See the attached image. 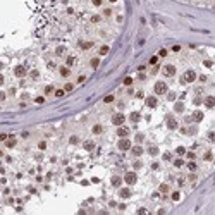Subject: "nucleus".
<instances>
[{
	"mask_svg": "<svg viewBox=\"0 0 215 215\" xmlns=\"http://www.w3.org/2000/svg\"><path fill=\"white\" fill-rule=\"evenodd\" d=\"M175 151H177V155H184L186 153V148L184 146H177V150H175Z\"/></svg>",
	"mask_w": 215,
	"mask_h": 215,
	"instance_id": "obj_26",
	"label": "nucleus"
},
{
	"mask_svg": "<svg viewBox=\"0 0 215 215\" xmlns=\"http://www.w3.org/2000/svg\"><path fill=\"white\" fill-rule=\"evenodd\" d=\"M124 181H126L129 186H132L136 181H138V177H136V174H134V172H127V174L124 175Z\"/></svg>",
	"mask_w": 215,
	"mask_h": 215,
	"instance_id": "obj_4",
	"label": "nucleus"
},
{
	"mask_svg": "<svg viewBox=\"0 0 215 215\" xmlns=\"http://www.w3.org/2000/svg\"><path fill=\"white\" fill-rule=\"evenodd\" d=\"M155 93H157V95H164V93H167V84H165L164 81L155 83Z\"/></svg>",
	"mask_w": 215,
	"mask_h": 215,
	"instance_id": "obj_2",
	"label": "nucleus"
},
{
	"mask_svg": "<svg viewBox=\"0 0 215 215\" xmlns=\"http://www.w3.org/2000/svg\"><path fill=\"white\" fill-rule=\"evenodd\" d=\"M157 62H158V57H151V58H150V64H151V66H155Z\"/></svg>",
	"mask_w": 215,
	"mask_h": 215,
	"instance_id": "obj_37",
	"label": "nucleus"
},
{
	"mask_svg": "<svg viewBox=\"0 0 215 215\" xmlns=\"http://www.w3.org/2000/svg\"><path fill=\"white\" fill-rule=\"evenodd\" d=\"M193 119L196 121V122H200V121L203 119V112H194V114H193Z\"/></svg>",
	"mask_w": 215,
	"mask_h": 215,
	"instance_id": "obj_16",
	"label": "nucleus"
},
{
	"mask_svg": "<svg viewBox=\"0 0 215 215\" xmlns=\"http://www.w3.org/2000/svg\"><path fill=\"white\" fill-rule=\"evenodd\" d=\"M124 121H126V117H124L122 114H115V115L112 117V122H114L115 126H122V124H124Z\"/></svg>",
	"mask_w": 215,
	"mask_h": 215,
	"instance_id": "obj_5",
	"label": "nucleus"
},
{
	"mask_svg": "<svg viewBox=\"0 0 215 215\" xmlns=\"http://www.w3.org/2000/svg\"><path fill=\"white\" fill-rule=\"evenodd\" d=\"M5 146H7V148H14V146H16V140H14V136H9V138L5 140Z\"/></svg>",
	"mask_w": 215,
	"mask_h": 215,
	"instance_id": "obj_10",
	"label": "nucleus"
},
{
	"mask_svg": "<svg viewBox=\"0 0 215 215\" xmlns=\"http://www.w3.org/2000/svg\"><path fill=\"white\" fill-rule=\"evenodd\" d=\"M164 74H165V76H174V74H175V67H174L172 64H167V66L164 67Z\"/></svg>",
	"mask_w": 215,
	"mask_h": 215,
	"instance_id": "obj_7",
	"label": "nucleus"
},
{
	"mask_svg": "<svg viewBox=\"0 0 215 215\" xmlns=\"http://www.w3.org/2000/svg\"><path fill=\"white\" fill-rule=\"evenodd\" d=\"M0 157H2V150H0Z\"/></svg>",
	"mask_w": 215,
	"mask_h": 215,
	"instance_id": "obj_54",
	"label": "nucleus"
},
{
	"mask_svg": "<svg viewBox=\"0 0 215 215\" xmlns=\"http://www.w3.org/2000/svg\"><path fill=\"white\" fill-rule=\"evenodd\" d=\"M7 138H9V136H7L5 132H0V141H5Z\"/></svg>",
	"mask_w": 215,
	"mask_h": 215,
	"instance_id": "obj_41",
	"label": "nucleus"
},
{
	"mask_svg": "<svg viewBox=\"0 0 215 215\" xmlns=\"http://www.w3.org/2000/svg\"><path fill=\"white\" fill-rule=\"evenodd\" d=\"M174 165H175V167H182V165H184V160H181V158H177V160H175V162H174Z\"/></svg>",
	"mask_w": 215,
	"mask_h": 215,
	"instance_id": "obj_28",
	"label": "nucleus"
},
{
	"mask_svg": "<svg viewBox=\"0 0 215 215\" xmlns=\"http://www.w3.org/2000/svg\"><path fill=\"white\" fill-rule=\"evenodd\" d=\"M124 84H126V86H131V84H132V77H126V79H124Z\"/></svg>",
	"mask_w": 215,
	"mask_h": 215,
	"instance_id": "obj_34",
	"label": "nucleus"
},
{
	"mask_svg": "<svg viewBox=\"0 0 215 215\" xmlns=\"http://www.w3.org/2000/svg\"><path fill=\"white\" fill-rule=\"evenodd\" d=\"M194 79H196V72H194V71H186L181 81L182 83H193Z\"/></svg>",
	"mask_w": 215,
	"mask_h": 215,
	"instance_id": "obj_1",
	"label": "nucleus"
},
{
	"mask_svg": "<svg viewBox=\"0 0 215 215\" xmlns=\"http://www.w3.org/2000/svg\"><path fill=\"white\" fill-rule=\"evenodd\" d=\"M91 21H93V23H98V21H100V17H98V16H93V17H91Z\"/></svg>",
	"mask_w": 215,
	"mask_h": 215,
	"instance_id": "obj_48",
	"label": "nucleus"
},
{
	"mask_svg": "<svg viewBox=\"0 0 215 215\" xmlns=\"http://www.w3.org/2000/svg\"><path fill=\"white\" fill-rule=\"evenodd\" d=\"M167 127L169 129H177V121H175V119H169L167 121Z\"/></svg>",
	"mask_w": 215,
	"mask_h": 215,
	"instance_id": "obj_12",
	"label": "nucleus"
},
{
	"mask_svg": "<svg viewBox=\"0 0 215 215\" xmlns=\"http://www.w3.org/2000/svg\"><path fill=\"white\" fill-rule=\"evenodd\" d=\"M107 53H108V47H107V45H103V47L100 48V55H107Z\"/></svg>",
	"mask_w": 215,
	"mask_h": 215,
	"instance_id": "obj_22",
	"label": "nucleus"
},
{
	"mask_svg": "<svg viewBox=\"0 0 215 215\" xmlns=\"http://www.w3.org/2000/svg\"><path fill=\"white\" fill-rule=\"evenodd\" d=\"M2 84H4V76L0 74V86H2Z\"/></svg>",
	"mask_w": 215,
	"mask_h": 215,
	"instance_id": "obj_52",
	"label": "nucleus"
},
{
	"mask_svg": "<svg viewBox=\"0 0 215 215\" xmlns=\"http://www.w3.org/2000/svg\"><path fill=\"white\" fill-rule=\"evenodd\" d=\"M52 91H53V86H47V88H45V93H47V95L52 93Z\"/></svg>",
	"mask_w": 215,
	"mask_h": 215,
	"instance_id": "obj_46",
	"label": "nucleus"
},
{
	"mask_svg": "<svg viewBox=\"0 0 215 215\" xmlns=\"http://www.w3.org/2000/svg\"><path fill=\"white\" fill-rule=\"evenodd\" d=\"M100 132H102V126H100V124L93 126V134H100Z\"/></svg>",
	"mask_w": 215,
	"mask_h": 215,
	"instance_id": "obj_20",
	"label": "nucleus"
},
{
	"mask_svg": "<svg viewBox=\"0 0 215 215\" xmlns=\"http://www.w3.org/2000/svg\"><path fill=\"white\" fill-rule=\"evenodd\" d=\"M72 90H74V84H72V83H67V84L64 86V91H72Z\"/></svg>",
	"mask_w": 215,
	"mask_h": 215,
	"instance_id": "obj_23",
	"label": "nucleus"
},
{
	"mask_svg": "<svg viewBox=\"0 0 215 215\" xmlns=\"http://www.w3.org/2000/svg\"><path fill=\"white\" fill-rule=\"evenodd\" d=\"M110 2H117V0H110Z\"/></svg>",
	"mask_w": 215,
	"mask_h": 215,
	"instance_id": "obj_55",
	"label": "nucleus"
},
{
	"mask_svg": "<svg viewBox=\"0 0 215 215\" xmlns=\"http://www.w3.org/2000/svg\"><path fill=\"white\" fill-rule=\"evenodd\" d=\"M172 50H174V52H179V50H181V47H179V45H174V47H172Z\"/></svg>",
	"mask_w": 215,
	"mask_h": 215,
	"instance_id": "obj_50",
	"label": "nucleus"
},
{
	"mask_svg": "<svg viewBox=\"0 0 215 215\" xmlns=\"http://www.w3.org/2000/svg\"><path fill=\"white\" fill-rule=\"evenodd\" d=\"M160 191H162V193H167V191H169V186H167V184H162V186H160Z\"/></svg>",
	"mask_w": 215,
	"mask_h": 215,
	"instance_id": "obj_39",
	"label": "nucleus"
},
{
	"mask_svg": "<svg viewBox=\"0 0 215 215\" xmlns=\"http://www.w3.org/2000/svg\"><path fill=\"white\" fill-rule=\"evenodd\" d=\"M91 47H93V43H91V41H88V43H83V48H84V50H88V48H91Z\"/></svg>",
	"mask_w": 215,
	"mask_h": 215,
	"instance_id": "obj_38",
	"label": "nucleus"
},
{
	"mask_svg": "<svg viewBox=\"0 0 215 215\" xmlns=\"http://www.w3.org/2000/svg\"><path fill=\"white\" fill-rule=\"evenodd\" d=\"M14 74H16L17 77H23V76H26V67H24V66H17V67L14 69Z\"/></svg>",
	"mask_w": 215,
	"mask_h": 215,
	"instance_id": "obj_6",
	"label": "nucleus"
},
{
	"mask_svg": "<svg viewBox=\"0 0 215 215\" xmlns=\"http://www.w3.org/2000/svg\"><path fill=\"white\" fill-rule=\"evenodd\" d=\"M2 66H4V64H2V62H0V69H2Z\"/></svg>",
	"mask_w": 215,
	"mask_h": 215,
	"instance_id": "obj_53",
	"label": "nucleus"
},
{
	"mask_svg": "<svg viewBox=\"0 0 215 215\" xmlns=\"http://www.w3.org/2000/svg\"><path fill=\"white\" fill-rule=\"evenodd\" d=\"M60 74L62 76H69V69L67 67H60Z\"/></svg>",
	"mask_w": 215,
	"mask_h": 215,
	"instance_id": "obj_30",
	"label": "nucleus"
},
{
	"mask_svg": "<svg viewBox=\"0 0 215 215\" xmlns=\"http://www.w3.org/2000/svg\"><path fill=\"white\" fill-rule=\"evenodd\" d=\"M93 148H95V143H93V141H86V143H84V150H86V151H91Z\"/></svg>",
	"mask_w": 215,
	"mask_h": 215,
	"instance_id": "obj_17",
	"label": "nucleus"
},
{
	"mask_svg": "<svg viewBox=\"0 0 215 215\" xmlns=\"http://www.w3.org/2000/svg\"><path fill=\"white\" fill-rule=\"evenodd\" d=\"M34 102H36V103H43V102H45V98H43V96H38Z\"/></svg>",
	"mask_w": 215,
	"mask_h": 215,
	"instance_id": "obj_44",
	"label": "nucleus"
},
{
	"mask_svg": "<svg viewBox=\"0 0 215 215\" xmlns=\"http://www.w3.org/2000/svg\"><path fill=\"white\" fill-rule=\"evenodd\" d=\"M158 55H160V57H165V55H167V50H165V48H162V50L158 52Z\"/></svg>",
	"mask_w": 215,
	"mask_h": 215,
	"instance_id": "obj_45",
	"label": "nucleus"
},
{
	"mask_svg": "<svg viewBox=\"0 0 215 215\" xmlns=\"http://www.w3.org/2000/svg\"><path fill=\"white\" fill-rule=\"evenodd\" d=\"M205 160H208V162L212 160V151H207L205 153Z\"/></svg>",
	"mask_w": 215,
	"mask_h": 215,
	"instance_id": "obj_40",
	"label": "nucleus"
},
{
	"mask_svg": "<svg viewBox=\"0 0 215 215\" xmlns=\"http://www.w3.org/2000/svg\"><path fill=\"white\" fill-rule=\"evenodd\" d=\"M188 158H189V160H193V158H194V153H191V151H189V153H188Z\"/></svg>",
	"mask_w": 215,
	"mask_h": 215,
	"instance_id": "obj_51",
	"label": "nucleus"
},
{
	"mask_svg": "<svg viewBox=\"0 0 215 215\" xmlns=\"http://www.w3.org/2000/svg\"><path fill=\"white\" fill-rule=\"evenodd\" d=\"M117 146H119V150H121V151H127V150L131 148V141H129V140H126V138H122L119 143H117Z\"/></svg>",
	"mask_w": 215,
	"mask_h": 215,
	"instance_id": "obj_3",
	"label": "nucleus"
},
{
	"mask_svg": "<svg viewBox=\"0 0 215 215\" xmlns=\"http://www.w3.org/2000/svg\"><path fill=\"white\" fill-rule=\"evenodd\" d=\"M29 74H31V77H33V79H38V76H40V72H38V71H31Z\"/></svg>",
	"mask_w": 215,
	"mask_h": 215,
	"instance_id": "obj_33",
	"label": "nucleus"
},
{
	"mask_svg": "<svg viewBox=\"0 0 215 215\" xmlns=\"http://www.w3.org/2000/svg\"><path fill=\"white\" fill-rule=\"evenodd\" d=\"M174 110H175V112H182V110H184V103H181V102H177V103H175V105H174Z\"/></svg>",
	"mask_w": 215,
	"mask_h": 215,
	"instance_id": "obj_19",
	"label": "nucleus"
},
{
	"mask_svg": "<svg viewBox=\"0 0 215 215\" xmlns=\"http://www.w3.org/2000/svg\"><path fill=\"white\" fill-rule=\"evenodd\" d=\"M167 96H169V100H175V93H169Z\"/></svg>",
	"mask_w": 215,
	"mask_h": 215,
	"instance_id": "obj_47",
	"label": "nucleus"
},
{
	"mask_svg": "<svg viewBox=\"0 0 215 215\" xmlns=\"http://www.w3.org/2000/svg\"><path fill=\"white\" fill-rule=\"evenodd\" d=\"M150 153H151V155H157V153H158V148H157V146H151V148H150Z\"/></svg>",
	"mask_w": 215,
	"mask_h": 215,
	"instance_id": "obj_35",
	"label": "nucleus"
},
{
	"mask_svg": "<svg viewBox=\"0 0 215 215\" xmlns=\"http://www.w3.org/2000/svg\"><path fill=\"white\" fill-rule=\"evenodd\" d=\"M188 169H189V170H194V169H196V164H194V162H189V164H188Z\"/></svg>",
	"mask_w": 215,
	"mask_h": 215,
	"instance_id": "obj_36",
	"label": "nucleus"
},
{
	"mask_svg": "<svg viewBox=\"0 0 215 215\" xmlns=\"http://www.w3.org/2000/svg\"><path fill=\"white\" fill-rule=\"evenodd\" d=\"M141 153H143V148H141V146H132V155H136V157H140Z\"/></svg>",
	"mask_w": 215,
	"mask_h": 215,
	"instance_id": "obj_15",
	"label": "nucleus"
},
{
	"mask_svg": "<svg viewBox=\"0 0 215 215\" xmlns=\"http://www.w3.org/2000/svg\"><path fill=\"white\" fill-rule=\"evenodd\" d=\"M64 52H66V48H64V47H58V48L55 50V53H57V55H62Z\"/></svg>",
	"mask_w": 215,
	"mask_h": 215,
	"instance_id": "obj_32",
	"label": "nucleus"
},
{
	"mask_svg": "<svg viewBox=\"0 0 215 215\" xmlns=\"http://www.w3.org/2000/svg\"><path fill=\"white\" fill-rule=\"evenodd\" d=\"M38 148H40V150H45V148H47V143H45V141H41L40 145H38Z\"/></svg>",
	"mask_w": 215,
	"mask_h": 215,
	"instance_id": "obj_43",
	"label": "nucleus"
},
{
	"mask_svg": "<svg viewBox=\"0 0 215 215\" xmlns=\"http://www.w3.org/2000/svg\"><path fill=\"white\" fill-rule=\"evenodd\" d=\"M117 134H119L121 138H126V136L129 134V129L127 127H119V129H117Z\"/></svg>",
	"mask_w": 215,
	"mask_h": 215,
	"instance_id": "obj_11",
	"label": "nucleus"
},
{
	"mask_svg": "<svg viewBox=\"0 0 215 215\" xmlns=\"http://www.w3.org/2000/svg\"><path fill=\"white\" fill-rule=\"evenodd\" d=\"M129 119H131L132 122H138V121H140V114H138V112H132V114L129 115Z\"/></svg>",
	"mask_w": 215,
	"mask_h": 215,
	"instance_id": "obj_18",
	"label": "nucleus"
},
{
	"mask_svg": "<svg viewBox=\"0 0 215 215\" xmlns=\"http://www.w3.org/2000/svg\"><path fill=\"white\" fill-rule=\"evenodd\" d=\"M93 5L95 7H100L102 5V0H93Z\"/></svg>",
	"mask_w": 215,
	"mask_h": 215,
	"instance_id": "obj_42",
	"label": "nucleus"
},
{
	"mask_svg": "<svg viewBox=\"0 0 215 215\" xmlns=\"http://www.w3.org/2000/svg\"><path fill=\"white\" fill-rule=\"evenodd\" d=\"M205 103H207L208 108H213L215 107V98H213V96H208V98L205 100Z\"/></svg>",
	"mask_w": 215,
	"mask_h": 215,
	"instance_id": "obj_13",
	"label": "nucleus"
},
{
	"mask_svg": "<svg viewBox=\"0 0 215 215\" xmlns=\"http://www.w3.org/2000/svg\"><path fill=\"white\" fill-rule=\"evenodd\" d=\"M119 196H121V198H124V200H126V198H129V196H131V189H129V188H122V189L119 191Z\"/></svg>",
	"mask_w": 215,
	"mask_h": 215,
	"instance_id": "obj_8",
	"label": "nucleus"
},
{
	"mask_svg": "<svg viewBox=\"0 0 215 215\" xmlns=\"http://www.w3.org/2000/svg\"><path fill=\"white\" fill-rule=\"evenodd\" d=\"M69 141H71V145H76L77 141H79V138H77V136H71V140H69Z\"/></svg>",
	"mask_w": 215,
	"mask_h": 215,
	"instance_id": "obj_31",
	"label": "nucleus"
},
{
	"mask_svg": "<svg viewBox=\"0 0 215 215\" xmlns=\"http://www.w3.org/2000/svg\"><path fill=\"white\" fill-rule=\"evenodd\" d=\"M98 64H100V60H98V58H91V67H93V69H96V67H98Z\"/></svg>",
	"mask_w": 215,
	"mask_h": 215,
	"instance_id": "obj_21",
	"label": "nucleus"
},
{
	"mask_svg": "<svg viewBox=\"0 0 215 215\" xmlns=\"http://www.w3.org/2000/svg\"><path fill=\"white\" fill-rule=\"evenodd\" d=\"M4 100H5V93L0 91V102H4Z\"/></svg>",
	"mask_w": 215,
	"mask_h": 215,
	"instance_id": "obj_49",
	"label": "nucleus"
},
{
	"mask_svg": "<svg viewBox=\"0 0 215 215\" xmlns=\"http://www.w3.org/2000/svg\"><path fill=\"white\" fill-rule=\"evenodd\" d=\"M103 102H105V103H112V102H114V96H112V95H107L105 98H103Z\"/></svg>",
	"mask_w": 215,
	"mask_h": 215,
	"instance_id": "obj_24",
	"label": "nucleus"
},
{
	"mask_svg": "<svg viewBox=\"0 0 215 215\" xmlns=\"http://www.w3.org/2000/svg\"><path fill=\"white\" fill-rule=\"evenodd\" d=\"M121 182H122V179L119 177V175H114V177H112V184H114L115 188H119V186H121Z\"/></svg>",
	"mask_w": 215,
	"mask_h": 215,
	"instance_id": "obj_14",
	"label": "nucleus"
},
{
	"mask_svg": "<svg viewBox=\"0 0 215 215\" xmlns=\"http://www.w3.org/2000/svg\"><path fill=\"white\" fill-rule=\"evenodd\" d=\"M146 105L153 108V107L158 105V102H157V98H155V96H148V98H146Z\"/></svg>",
	"mask_w": 215,
	"mask_h": 215,
	"instance_id": "obj_9",
	"label": "nucleus"
},
{
	"mask_svg": "<svg viewBox=\"0 0 215 215\" xmlns=\"http://www.w3.org/2000/svg\"><path fill=\"white\" fill-rule=\"evenodd\" d=\"M179 198H181V194H179L177 191H174V193H172V200H174V201H179Z\"/></svg>",
	"mask_w": 215,
	"mask_h": 215,
	"instance_id": "obj_25",
	"label": "nucleus"
},
{
	"mask_svg": "<svg viewBox=\"0 0 215 215\" xmlns=\"http://www.w3.org/2000/svg\"><path fill=\"white\" fill-rule=\"evenodd\" d=\"M74 62H76V58H74V57H67V66H69V67L74 66Z\"/></svg>",
	"mask_w": 215,
	"mask_h": 215,
	"instance_id": "obj_27",
	"label": "nucleus"
},
{
	"mask_svg": "<svg viewBox=\"0 0 215 215\" xmlns=\"http://www.w3.org/2000/svg\"><path fill=\"white\" fill-rule=\"evenodd\" d=\"M64 93H66L64 90H57L55 91V96H57V98H60V96H64Z\"/></svg>",
	"mask_w": 215,
	"mask_h": 215,
	"instance_id": "obj_29",
	"label": "nucleus"
}]
</instances>
